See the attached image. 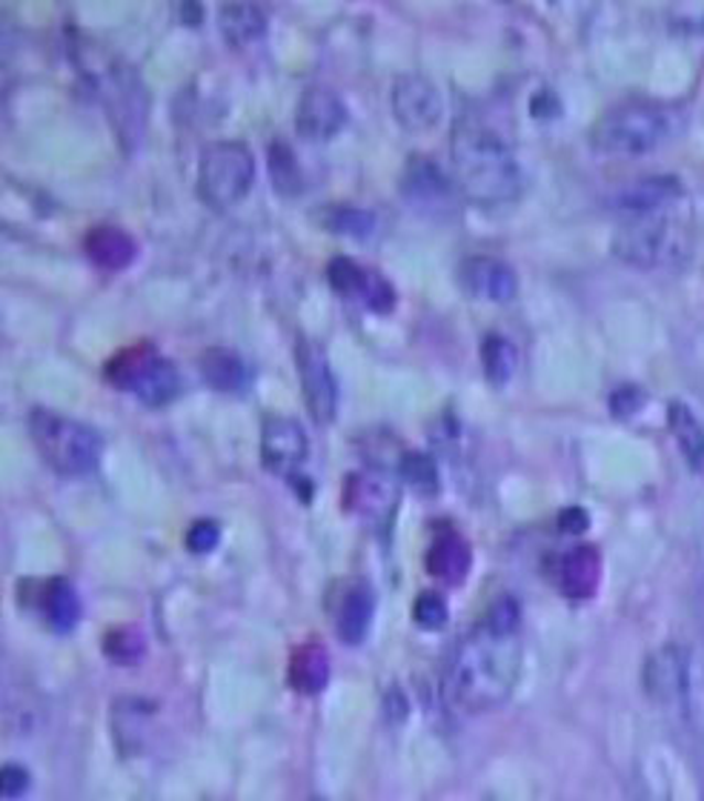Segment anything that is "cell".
Masks as SVG:
<instances>
[{"mask_svg": "<svg viewBox=\"0 0 704 801\" xmlns=\"http://www.w3.org/2000/svg\"><path fill=\"white\" fill-rule=\"evenodd\" d=\"M519 632L478 625L469 630L450 656L444 688L450 702L464 713H487L507 702L521 675Z\"/></svg>", "mask_w": 704, "mask_h": 801, "instance_id": "cell-1", "label": "cell"}, {"mask_svg": "<svg viewBox=\"0 0 704 801\" xmlns=\"http://www.w3.org/2000/svg\"><path fill=\"white\" fill-rule=\"evenodd\" d=\"M453 181L478 206L512 204L524 192V170L501 132L464 118L450 136Z\"/></svg>", "mask_w": 704, "mask_h": 801, "instance_id": "cell-2", "label": "cell"}, {"mask_svg": "<svg viewBox=\"0 0 704 801\" xmlns=\"http://www.w3.org/2000/svg\"><path fill=\"white\" fill-rule=\"evenodd\" d=\"M684 115L659 100H621L598 115L591 129V141L598 152L619 158H636L656 152L682 132Z\"/></svg>", "mask_w": 704, "mask_h": 801, "instance_id": "cell-3", "label": "cell"}, {"mask_svg": "<svg viewBox=\"0 0 704 801\" xmlns=\"http://www.w3.org/2000/svg\"><path fill=\"white\" fill-rule=\"evenodd\" d=\"M693 235L673 215L627 218L613 235V256L639 270H676L691 258Z\"/></svg>", "mask_w": 704, "mask_h": 801, "instance_id": "cell-4", "label": "cell"}, {"mask_svg": "<svg viewBox=\"0 0 704 801\" xmlns=\"http://www.w3.org/2000/svg\"><path fill=\"white\" fill-rule=\"evenodd\" d=\"M29 435L35 441L43 462L64 476H84L98 467L104 453V439L95 426L46 407H35L29 412Z\"/></svg>", "mask_w": 704, "mask_h": 801, "instance_id": "cell-5", "label": "cell"}, {"mask_svg": "<svg viewBox=\"0 0 704 801\" xmlns=\"http://www.w3.org/2000/svg\"><path fill=\"white\" fill-rule=\"evenodd\" d=\"M86 78L93 80V89L100 95L104 107L115 118V127L121 132L123 141H138L143 136V123H147V89L138 72L121 57L109 55L104 50H86V57L80 55Z\"/></svg>", "mask_w": 704, "mask_h": 801, "instance_id": "cell-6", "label": "cell"}, {"mask_svg": "<svg viewBox=\"0 0 704 801\" xmlns=\"http://www.w3.org/2000/svg\"><path fill=\"white\" fill-rule=\"evenodd\" d=\"M256 181V155L241 138L209 141L198 158V195L204 204L224 209L241 201Z\"/></svg>", "mask_w": 704, "mask_h": 801, "instance_id": "cell-7", "label": "cell"}, {"mask_svg": "<svg viewBox=\"0 0 704 801\" xmlns=\"http://www.w3.org/2000/svg\"><path fill=\"white\" fill-rule=\"evenodd\" d=\"M107 378L123 392H132L143 404H166L181 392V372L172 358L161 355L155 344L138 340L109 361Z\"/></svg>", "mask_w": 704, "mask_h": 801, "instance_id": "cell-8", "label": "cell"}, {"mask_svg": "<svg viewBox=\"0 0 704 801\" xmlns=\"http://www.w3.org/2000/svg\"><path fill=\"white\" fill-rule=\"evenodd\" d=\"M306 455H310V441H306L301 421H295L292 415H281V412H272V415L263 419L261 424L263 467L270 469V473H275V476L286 478V481L295 484V487H299V481L304 484V487H310V478L299 476L301 467H304L306 462Z\"/></svg>", "mask_w": 704, "mask_h": 801, "instance_id": "cell-9", "label": "cell"}, {"mask_svg": "<svg viewBox=\"0 0 704 801\" xmlns=\"http://www.w3.org/2000/svg\"><path fill=\"white\" fill-rule=\"evenodd\" d=\"M295 364H299L301 390H304L306 410L313 412V419L327 424L335 419L338 410V381L329 367V358L318 340L299 338L295 347Z\"/></svg>", "mask_w": 704, "mask_h": 801, "instance_id": "cell-10", "label": "cell"}, {"mask_svg": "<svg viewBox=\"0 0 704 801\" xmlns=\"http://www.w3.org/2000/svg\"><path fill=\"white\" fill-rule=\"evenodd\" d=\"M390 100L399 123L410 129V132H424V129L435 127L438 118H442V93L421 72H401L399 78L392 80Z\"/></svg>", "mask_w": 704, "mask_h": 801, "instance_id": "cell-11", "label": "cell"}, {"mask_svg": "<svg viewBox=\"0 0 704 801\" xmlns=\"http://www.w3.org/2000/svg\"><path fill=\"white\" fill-rule=\"evenodd\" d=\"M396 504H399V484L381 469H358V473L344 478V507L364 518L367 524H390Z\"/></svg>", "mask_w": 704, "mask_h": 801, "instance_id": "cell-12", "label": "cell"}, {"mask_svg": "<svg viewBox=\"0 0 704 801\" xmlns=\"http://www.w3.org/2000/svg\"><path fill=\"white\" fill-rule=\"evenodd\" d=\"M687 659L691 650L682 645H664L650 652L641 670L645 690L656 704L662 707H676L682 713L684 684H687Z\"/></svg>", "mask_w": 704, "mask_h": 801, "instance_id": "cell-13", "label": "cell"}, {"mask_svg": "<svg viewBox=\"0 0 704 801\" xmlns=\"http://www.w3.org/2000/svg\"><path fill=\"white\" fill-rule=\"evenodd\" d=\"M684 198V186L676 175H648L636 177L613 195V209L630 218L645 215H668Z\"/></svg>", "mask_w": 704, "mask_h": 801, "instance_id": "cell-14", "label": "cell"}, {"mask_svg": "<svg viewBox=\"0 0 704 801\" xmlns=\"http://www.w3.org/2000/svg\"><path fill=\"white\" fill-rule=\"evenodd\" d=\"M458 284L473 295V299L505 304L516 299L519 292V275L505 258L498 256H469L458 267Z\"/></svg>", "mask_w": 704, "mask_h": 801, "instance_id": "cell-15", "label": "cell"}, {"mask_svg": "<svg viewBox=\"0 0 704 801\" xmlns=\"http://www.w3.org/2000/svg\"><path fill=\"white\" fill-rule=\"evenodd\" d=\"M347 115L342 95L324 84H313L306 86L295 107V129L310 141H324L347 123Z\"/></svg>", "mask_w": 704, "mask_h": 801, "instance_id": "cell-16", "label": "cell"}, {"mask_svg": "<svg viewBox=\"0 0 704 801\" xmlns=\"http://www.w3.org/2000/svg\"><path fill=\"white\" fill-rule=\"evenodd\" d=\"M401 190L413 204L419 206H450L453 192L458 190L456 181H450L447 172L427 155H410L407 161Z\"/></svg>", "mask_w": 704, "mask_h": 801, "instance_id": "cell-17", "label": "cell"}, {"mask_svg": "<svg viewBox=\"0 0 704 801\" xmlns=\"http://www.w3.org/2000/svg\"><path fill=\"white\" fill-rule=\"evenodd\" d=\"M602 582V553L596 546H573L555 564V584L567 598H591Z\"/></svg>", "mask_w": 704, "mask_h": 801, "instance_id": "cell-18", "label": "cell"}, {"mask_svg": "<svg viewBox=\"0 0 704 801\" xmlns=\"http://www.w3.org/2000/svg\"><path fill=\"white\" fill-rule=\"evenodd\" d=\"M372 613H376V593L370 584L349 582L335 610V630L347 645H361L364 636L370 632Z\"/></svg>", "mask_w": 704, "mask_h": 801, "instance_id": "cell-19", "label": "cell"}, {"mask_svg": "<svg viewBox=\"0 0 704 801\" xmlns=\"http://www.w3.org/2000/svg\"><path fill=\"white\" fill-rule=\"evenodd\" d=\"M473 567V550L462 532L444 530L427 550V570L444 584H462Z\"/></svg>", "mask_w": 704, "mask_h": 801, "instance_id": "cell-20", "label": "cell"}, {"mask_svg": "<svg viewBox=\"0 0 704 801\" xmlns=\"http://www.w3.org/2000/svg\"><path fill=\"white\" fill-rule=\"evenodd\" d=\"M201 376L218 392H247L252 369L229 347H209L201 353Z\"/></svg>", "mask_w": 704, "mask_h": 801, "instance_id": "cell-21", "label": "cell"}, {"mask_svg": "<svg viewBox=\"0 0 704 801\" xmlns=\"http://www.w3.org/2000/svg\"><path fill=\"white\" fill-rule=\"evenodd\" d=\"M86 252L104 270H123L136 261L138 241L123 227L115 224H98L86 232Z\"/></svg>", "mask_w": 704, "mask_h": 801, "instance_id": "cell-22", "label": "cell"}, {"mask_svg": "<svg viewBox=\"0 0 704 801\" xmlns=\"http://www.w3.org/2000/svg\"><path fill=\"white\" fill-rule=\"evenodd\" d=\"M668 426L676 439L679 450H682L687 467L693 473H704V424L696 419V412L684 401H670Z\"/></svg>", "mask_w": 704, "mask_h": 801, "instance_id": "cell-23", "label": "cell"}, {"mask_svg": "<svg viewBox=\"0 0 704 801\" xmlns=\"http://www.w3.org/2000/svg\"><path fill=\"white\" fill-rule=\"evenodd\" d=\"M329 681V656L321 645H304L292 652L290 659V684L299 693L315 695L327 688Z\"/></svg>", "mask_w": 704, "mask_h": 801, "instance_id": "cell-24", "label": "cell"}, {"mask_svg": "<svg viewBox=\"0 0 704 801\" xmlns=\"http://www.w3.org/2000/svg\"><path fill=\"white\" fill-rule=\"evenodd\" d=\"M218 26L229 43H249L263 35L267 12L256 3H221L218 9Z\"/></svg>", "mask_w": 704, "mask_h": 801, "instance_id": "cell-25", "label": "cell"}, {"mask_svg": "<svg viewBox=\"0 0 704 801\" xmlns=\"http://www.w3.org/2000/svg\"><path fill=\"white\" fill-rule=\"evenodd\" d=\"M43 613H46V621H50L52 630H75L80 618V598L66 578H52V584L46 587V596H43Z\"/></svg>", "mask_w": 704, "mask_h": 801, "instance_id": "cell-26", "label": "cell"}, {"mask_svg": "<svg viewBox=\"0 0 704 801\" xmlns=\"http://www.w3.org/2000/svg\"><path fill=\"white\" fill-rule=\"evenodd\" d=\"M481 364L484 372L492 383H507L516 372L519 353L512 347V340L501 333H487L481 338Z\"/></svg>", "mask_w": 704, "mask_h": 801, "instance_id": "cell-27", "label": "cell"}, {"mask_svg": "<svg viewBox=\"0 0 704 801\" xmlns=\"http://www.w3.org/2000/svg\"><path fill=\"white\" fill-rule=\"evenodd\" d=\"M682 716L691 722V727L704 736V647L691 650L687 659V684H684Z\"/></svg>", "mask_w": 704, "mask_h": 801, "instance_id": "cell-28", "label": "cell"}, {"mask_svg": "<svg viewBox=\"0 0 704 801\" xmlns=\"http://www.w3.org/2000/svg\"><path fill=\"white\" fill-rule=\"evenodd\" d=\"M321 218L333 232L356 235V238H367L376 229V215L356 204H329Z\"/></svg>", "mask_w": 704, "mask_h": 801, "instance_id": "cell-29", "label": "cell"}, {"mask_svg": "<svg viewBox=\"0 0 704 801\" xmlns=\"http://www.w3.org/2000/svg\"><path fill=\"white\" fill-rule=\"evenodd\" d=\"M270 172H272V184H275L278 192H299L304 186V175H301L299 158L292 152V147L286 141H272L270 147Z\"/></svg>", "mask_w": 704, "mask_h": 801, "instance_id": "cell-30", "label": "cell"}, {"mask_svg": "<svg viewBox=\"0 0 704 801\" xmlns=\"http://www.w3.org/2000/svg\"><path fill=\"white\" fill-rule=\"evenodd\" d=\"M399 476L407 484H413L419 492L433 496L438 492V464L427 453H404L399 462Z\"/></svg>", "mask_w": 704, "mask_h": 801, "instance_id": "cell-31", "label": "cell"}, {"mask_svg": "<svg viewBox=\"0 0 704 801\" xmlns=\"http://www.w3.org/2000/svg\"><path fill=\"white\" fill-rule=\"evenodd\" d=\"M367 272H370V267H361V263L347 256H335L327 263L329 284L342 292V295H356V299H361L364 284H367Z\"/></svg>", "mask_w": 704, "mask_h": 801, "instance_id": "cell-32", "label": "cell"}, {"mask_svg": "<svg viewBox=\"0 0 704 801\" xmlns=\"http://www.w3.org/2000/svg\"><path fill=\"white\" fill-rule=\"evenodd\" d=\"M413 618L415 625H421L424 630H442L447 625L450 607L444 596H438L435 589H424L413 604Z\"/></svg>", "mask_w": 704, "mask_h": 801, "instance_id": "cell-33", "label": "cell"}, {"mask_svg": "<svg viewBox=\"0 0 704 801\" xmlns=\"http://www.w3.org/2000/svg\"><path fill=\"white\" fill-rule=\"evenodd\" d=\"M104 650L118 664H136L143 652V639L136 630H129V627H118V630H112L104 639Z\"/></svg>", "mask_w": 704, "mask_h": 801, "instance_id": "cell-34", "label": "cell"}, {"mask_svg": "<svg viewBox=\"0 0 704 801\" xmlns=\"http://www.w3.org/2000/svg\"><path fill=\"white\" fill-rule=\"evenodd\" d=\"M361 301L370 306V310H376V313H390L392 306H396V286H392L381 272L370 267V272H367V284H364L361 292Z\"/></svg>", "mask_w": 704, "mask_h": 801, "instance_id": "cell-35", "label": "cell"}, {"mask_svg": "<svg viewBox=\"0 0 704 801\" xmlns=\"http://www.w3.org/2000/svg\"><path fill=\"white\" fill-rule=\"evenodd\" d=\"M218 541H221V524L215 518H198L186 530V546L193 553H209L218 546Z\"/></svg>", "mask_w": 704, "mask_h": 801, "instance_id": "cell-36", "label": "cell"}, {"mask_svg": "<svg viewBox=\"0 0 704 801\" xmlns=\"http://www.w3.org/2000/svg\"><path fill=\"white\" fill-rule=\"evenodd\" d=\"M519 621H521V607L512 596L498 598L490 610H487V616H484V625H490L496 627V630L505 632H519Z\"/></svg>", "mask_w": 704, "mask_h": 801, "instance_id": "cell-37", "label": "cell"}, {"mask_svg": "<svg viewBox=\"0 0 704 801\" xmlns=\"http://www.w3.org/2000/svg\"><path fill=\"white\" fill-rule=\"evenodd\" d=\"M645 401H648V396H645L641 387H636V383H625V387H616V390H613L610 410L616 419H630V415H636V412L645 407Z\"/></svg>", "mask_w": 704, "mask_h": 801, "instance_id": "cell-38", "label": "cell"}, {"mask_svg": "<svg viewBox=\"0 0 704 801\" xmlns=\"http://www.w3.org/2000/svg\"><path fill=\"white\" fill-rule=\"evenodd\" d=\"M29 784H32V781H29V773L23 770V767H18V765L3 767V773H0V790H3L7 799H12V801L21 799V795L29 790Z\"/></svg>", "mask_w": 704, "mask_h": 801, "instance_id": "cell-39", "label": "cell"}, {"mask_svg": "<svg viewBox=\"0 0 704 801\" xmlns=\"http://www.w3.org/2000/svg\"><path fill=\"white\" fill-rule=\"evenodd\" d=\"M559 527H562V532L576 535V532H584L591 527V516H587V510H582V507H567V510H562V516H559Z\"/></svg>", "mask_w": 704, "mask_h": 801, "instance_id": "cell-40", "label": "cell"}, {"mask_svg": "<svg viewBox=\"0 0 704 801\" xmlns=\"http://www.w3.org/2000/svg\"><path fill=\"white\" fill-rule=\"evenodd\" d=\"M702 29H704V14H702Z\"/></svg>", "mask_w": 704, "mask_h": 801, "instance_id": "cell-41", "label": "cell"}]
</instances>
